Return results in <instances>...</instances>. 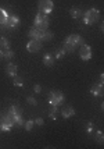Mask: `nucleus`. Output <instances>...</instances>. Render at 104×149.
Segmentation results:
<instances>
[{"mask_svg":"<svg viewBox=\"0 0 104 149\" xmlns=\"http://www.w3.org/2000/svg\"><path fill=\"white\" fill-rule=\"evenodd\" d=\"M49 116H50V118H52V120H56V118H57V113H50Z\"/></svg>","mask_w":104,"mask_h":149,"instance_id":"28","label":"nucleus"},{"mask_svg":"<svg viewBox=\"0 0 104 149\" xmlns=\"http://www.w3.org/2000/svg\"><path fill=\"white\" fill-rule=\"evenodd\" d=\"M20 17L18 15H14V14H7V18L4 21V24H1L0 25V29L3 31V32H6V31H11V29H15V28H18L20 26Z\"/></svg>","mask_w":104,"mask_h":149,"instance_id":"2","label":"nucleus"},{"mask_svg":"<svg viewBox=\"0 0 104 149\" xmlns=\"http://www.w3.org/2000/svg\"><path fill=\"white\" fill-rule=\"evenodd\" d=\"M42 43L43 42H40V40H35V39H31L28 43H26V50L29 53H38L42 49Z\"/></svg>","mask_w":104,"mask_h":149,"instance_id":"9","label":"nucleus"},{"mask_svg":"<svg viewBox=\"0 0 104 149\" xmlns=\"http://www.w3.org/2000/svg\"><path fill=\"white\" fill-rule=\"evenodd\" d=\"M54 63H56V58H54V56H53V54H50V53H46L45 56H43V64H45L46 67H53V65H54Z\"/></svg>","mask_w":104,"mask_h":149,"instance_id":"12","label":"nucleus"},{"mask_svg":"<svg viewBox=\"0 0 104 149\" xmlns=\"http://www.w3.org/2000/svg\"><path fill=\"white\" fill-rule=\"evenodd\" d=\"M50 25V18L47 14H43V13H38L35 15V19H33V26L38 28L40 31H46L47 28Z\"/></svg>","mask_w":104,"mask_h":149,"instance_id":"4","label":"nucleus"},{"mask_svg":"<svg viewBox=\"0 0 104 149\" xmlns=\"http://www.w3.org/2000/svg\"><path fill=\"white\" fill-rule=\"evenodd\" d=\"M53 36H54V35H53L52 31H47V29H46V31H42V38H40V40H42V42H49V40L53 39Z\"/></svg>","mask_w":104,"mask_h":149,"instance_id":"16","label":"nucleus"},{"mask_svg":"<svg viewBox=\"0 0 104 149\" xmlns=\"http://www.w3.org/2000/svg\"><path fill=\"white\" fill-rule=\"evenodd\" d=\"M26 102L29 104H32V106H38V100H36L33 96H28L26 97Z\"/></svg>","mask_w":104,"mask_h":149,"instance_id":"24","label":"nucleus"},{"mask_svg":"<svg viewBox=\"0 0 104 149\" xmlns=\"http://www.w3.org/2000/svg\"><path fill=\"white\" fill-rule=\"evenodd\" d=\"M13 57H14V52L10 49V47L3 50V58H4V60H11Z\"/></svg>","mask_w":104,"mask_h":149,"instance_id":"17","label":"nucleus"},{"mask_svg":"<svg viewBox=\"0 0 104 149\" xmlns=\"http://www.w3.org/2000/svg\"><path fill=\"white\" fill-rule=\"evenodd\" d=\"M65 50L64 49H63V47H61V49H57V50H56V53H54V58H64L65 57Z\"/></svg>","mask_w":104,"mask_h":149,"instance_id":"19","label":"nucleus"},{"mask_svg":"<svg viewBox=\"0 0 104 149\" xmlns=\"http://www.w3.org/2000/svg\"><path fill=\"white\" fill-rule=\"evenodd\" d=\"M33 121H35V124H38V125H43V124H45V123H43V118H42V117H36Z\"/></svg>","mask_w":104,"mask_h":149,"instance_id":"25","label":"nucleus"},{"mask_svg":"<svg viewBox=\"0 0 104 149\" xmlns=\"http://www.w3.org/2000/svg\"><path fill=\"white\" fill-rule=\"evenodd\" d=\"M14 125H15L14 124V118L8 111H4V113L0 114V131L8 132V131L13 130Z\"/></svg>","mask_w":104,"mask_h":149,"instance_id":"3","label":"nucleus"},{"mask_svg":"<svg viewBox=\"0 0 104 149\" xmlns=\"http://www.w3.org/2000/svg\"><path fill=\"white\" fill-rule=\"evenodd\" d=\"M38 8H39L40 13L49 15L53 11V8H54V3H53V0H39Z\"/></svg>","mask_w":104,"mask_h":149,"instance_id":"7","label":"nucleus"},{"mask_svg":"<svg viewBox=\"0 0 104 149\" xmlns=\"http://www.w3.org/2000/svg\"><path fill=\"white\" fill-rule=\"evenodd\" d=\"M13 84L15 85V86H22L24 85V79L21 77H18V75H14L13 77Z\"/></svg>","mask_w":104,"mask_h":149,"instance_id":"20","label":"nucleus"},{"mask_svg":"<svg viewBox=\"0 0 104 149\" xmlns=\"http://www.w3.org/2000/svg\"><path fill=\"white\" fill-rule=\"evenodd\" d=\"M82 17H83V22L86 25H92L100 19V11L97 8H89L87 11H85Z\"/></svg>","mask_w":104,"mask_h":149,"instance_id":"5","label":"nucleus"},{"mask_svg":"<svg viewBox=\"0 0 104 149\" xmlns=\"http://www.w3.org/2000/svg\"><path fill=\"white\" fill-rule=\"evenodd\" d=\"M75 114V109L72 107V106H67V107H64L63 110H61V116L64 117V118H70V117H72Z\"/></svg>","mask_w":104,"mask_h":149,"instance_id":"13","label":"nucleus"},{"mask_svg":"<svg viewBox=\"0 0 104 149\" xmlns=\"http://www.w3.org/2000/svg\"><path fill=\"white\" fill-rule=\"evenodd\" d=\"M33 125H35V121H33V120H26L25 123H24V127H25L26 131H31L33 128Z\"/></svg>","mask_w":104,"mask_h":149,"instance_id":"23","label":"nucleus"},{"mask_svg":"<svg viewBox=\"0 0 104 149\" xmlns=\"http://www.w3.org/2000/svg\"><path fill=\"white\" fill-rule=\"evenodd\" d=\"M93 128H94V127H93V123H87V128H86V131H87L89 134L93 132Z\"/></svg>","mask_w":104,"mask_h":149,"instance_id":"26","label":"nucleus"},{"mask_svg":"<svg viewBox=\"0 0 104 149\" xmlns=\"http://www.w3.org/2000/svg\"><path fill=\"white\" fill-rule=\"evenodd\" d=\"M70 14H71V17H72V18H75V19L81 18V17L83 15V13H82V10H81V8H78V7H72L71 10H70Z\"/></svg>","mask_w":104,"mask_h":149,"instance_id":"15","label":"nucleus"},{"mask_svg":"<svg viewBox=\"0 0 104 149\" xmlns=\"http://www.w3.org/2000/svg\"><path fill=\"white\" fill-rule=\"evenodd\" d=\"M94 138H96V142L97 143H104V134L100 130L96 132V136H94Z\"/></svg>","mask_w":104,"mask_h":149,"instance_id":"22","label":"nucleus"},{"mask_svg":"<svg viewBox=\"0 0 104 149\" xmlns=\"http://www.w3.org/2000/svg\"><path fill=\"white\" fill-rule=\"evenodd\" d=\"M10 47V40L4 36L0 38V49H8Z\"/></svg>","mask_w":104,"mask_h":149,"instance_id":"18","label":"nucleus"},{"mask_svg":"<svg viewBox=\"0 0 104 149\" xmlns=\"http://www.w3.org/2000/svg\"><path fill=\"white\" fill-rule=\"evenodd\" d=\"M90 93L93 95V96H96V97H101L104 95V86H103V84H100V82L94 84L90 88Z\"/></svg>","mask_w":104,"mask_h":149,"instance_id":"10","label":"nucleus"},{"mask_svg":"<svg viewBox=\"0 0 104 149\" xmlns=\"http://www.w3.org/2000/svg\"><path fill=\"white\" fill-rule=\"evenodd\" d=\"M81 45H83V38L82 36H79V35H70V36L65 38L63 49L67 53H74L76 50V47Z\"/></svg>","mask_w":104,"mask_h":149,"instance_id":"1","label":"nucleus"},{"mask_svg":"<svg viewBox=\"0 0 104 149\" xmlns=\"http://www.w3.org/2000/svg\"><path fill=\"white\" fill-rule=\"evenodd\" d=\"M0 60H3V50L0 49Z\"/></svg>","mask_w":104,"mask_h":149,"instance_id":"29","label":"nucleus"},{"mask_svg":"<svg viewBox=\"0 0 104 149\" xmlns=\"http://www.w3.org/2000/svg\"><path fill=\"white\" fill-rule=\"evenodd\" d=\"M28 36H29V39L40 40V38H42V31L38 29V28H35V26H32V28L29 29V32H28ZM40 42H42V40H40Z\"/></svg>","mask_w":104,"mask_h":149,"instance_id":"11","label":"nucleus"},{"mask_svg":"<svg viewBox=\"0 0 104 149\" xmlns=\"http://www.w3.org/2000/svg\"><path fill=\"white\" fill-rule=\"evenodd\" d=\"M79 47H81V49H79V57H81V60H82V61H89L92 58V56H93L90 46L83 43V45H81Z\"/></svg>","mask_w":104,"mask_h":149,"instance_id":"8","label":"nucleus"},{"mask_svg":"<svg viewBox=\"0 0 104 149\" xmlns=\"http://www.w3.org/2000/svg\"><path fill=\"white\" fill-rule=\"evenodd\" d=\"M7 14L8 13H7L6 10L0 7V25H1V24H4V21H6V18H7Z\"/></svg>","mask_w":104,"mask_h":149,"instance_id":"21","label":"nucleus"},{"mask_svg":"<svg viewBox=\"0 0 104 149\" xmlns=\"http://www.w3.org/2000/svg\"><path fill=\"white\" fill-rule=\"evenodd\" d=\"M17 71H18V68H17V65L13 64V63H8L6 67V72L10 75V77H14V75H17Z\"/></svg>","mask_w":104,"mask_h":149,"instance_id":"14","label":"nucleus"},{"mask_svg":"<svg viewBox=\"0 0 104 149\" xmlns=\"http://www.w3.org/2000/svg\"><path fill=\"white\" fill-rule=\"evenodd\" d=\"M65 100V95L61 91H52L47 95V102L52 106H60Z\"/></svg>","mask_w":104,"mask_h":149,"instance_id":"6","label":"nucleus"},{"mask_svg":"<svg viewBox=\"0 0 104 149\" xmlns=\"http://www.w3.org/2000/svg\"><path fill=\"white\" fill-rule=\"evenodd\" d=\"M33 92L40 93V92H42V86H40V85H35V86H33Z\"/></svg>","mask_w":104,"mask_h":149,"instance_id":"27","label":"nucleus"}]
</instances>
